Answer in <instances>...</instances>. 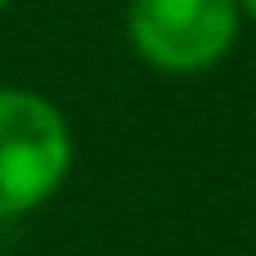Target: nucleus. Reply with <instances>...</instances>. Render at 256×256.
<instances>
[{
  "mask_svg": "<svg viewBox=\"0 0 256 256\" xmlns=\"http://www.w3.org/2000/svg\"><path fill=\"white\" fill-rule=\"evenodd\" d=\"M238 0H130L126 40L140 63L166 76H198L238 45Z\"/></svg>",
  "mask_w": 256,
  "mask_h": 256,
  "instance_id": "2",
  "label": "nucleus"
},
{
  "mask_svg": "<svg viewBox=\"0 0 256 256\" xmlns=\"http://www.w3.org/2000/svg\"><path fill=\"white\" fill-rule=\"evenodd\" d=\"M9 4H14V0H0V14H4V9H9Z\"/></svg>",
  "mask_w": 256,
  "mask_h": 256,
  "instance_id": "4",
  "label": "nucleus"
},
{
  "mask_svg": "<svg viewBox=\"0 0 256 256\" xmlns=\"http://www.w3.org/2000/svg\"><path fill=\"white\" fill-rule=\"evenodd\" d=\"M238 14H243L248 22H256V0H238Z\"/></svg>",
  "mask_w": 256,
  "mask_h": 256,
  "instance_id": "3",
  "label": "nucleus"
},
{
  "mask_svg": "<svg viewBox=\"0 0 256 256\" xmlns=\"http://www.w3.org/2000/svg\"><path fill=\"white\" fill-rule=\"evenodd\" d=\"M76 140L68 112L27 86H0V220L40 212L68 184Z\"/></svg>",
  "mask_w": 256,
  "mask_h": 256,
  "instance_id": "1",
  "label": "nucleus"
}]
</instances>
